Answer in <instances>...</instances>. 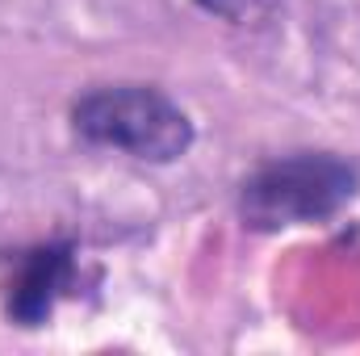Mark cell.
<instances>
[{"label": "cell", "mask_w": 360, "mask_h": 356, "mask_svg": "<svg viewBox=\"0 0 360 356\" xmlns=\"http://www.w3.org/2000/svg\"><path fill=\"white\" fill-rule=\"evenodd\" d=\"M72 126L96 147L147 164H172L193 147V122L168 92L151 84H105L72 105Z\"/></svg>", "instance_id": "7a4b0ae2"}, {"label": "cell", "mask_w": 360, "mask_h": 356, "mask_svg": "<svg viewBox=\"0 0 360 356\" xmlns=\"http://www.w3.org/2000/svg\"><path fill=\"white\" fill-rule=\"evenodd\" d=\"M68 281H72V252L68 248H42V252H34L21 265L13 289H8V314L21 327H38L55 310V302L63 298Z\"/></svg>", "instance_id": "3957f363"}, {"label": "cell", "mask_w": 360, "mask_h": 356, "mask_svg": "<svg viewBox=\"0 0 360 356\" xmlns=\"http://www.w3.org/2000/svg\"><path fill=\"white\" fill-rule=\"evenodd\" d=\"M360 193V168L327 155L302 151L256 168L239 189V214L252 231H289L335 218Z\"/></svg>", "instance_id": "6da1fadb"}]
</instances>
